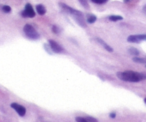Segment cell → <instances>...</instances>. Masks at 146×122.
I'll list each match as a JSON object with an SVG mask.
<instances>
[{"label":"cell","instance_id":"obj_14","mask_svg":"<svg viewBox=\"0 0 146 122\" xmlns=\"http://www.w3.org/2000/svg\"><path fill=\"white\" fill-rule=\"evenodd\" d=\"M79 2H80L81 5H82L85 8H87V9L89 8V5H88V0H79Z\"/></svg>","mask_w":146,"mask_h":122},{"label":"cell","instance_id":"obj_9","mask_svg":"<svg viewBox=\"0 0 146 122\" xmlns=\"http://www.w3.org/2000/svg\"><path fill=\"white\" fill-rule=\"evenodd\" d=\"M36 9L37 13L40 15H44L46 13L47 10H46L45 7L43 6L42 5H38L36 6Z\"/></svg>","mask_w":146,"mask_h":122},{"label":"cell","instance_id":"obj_15","mask_svg":"<svg viewBox=\"0 0 146 122\" xmlns=\"http://www.w3.org/2000/svg\"><path fill=\"white\" fill-rule=\"evenodd\" d=\"M93 3L98 4V5H102L108 2V0H91Z\"/></svg>","mask_w":146,"mask_h":122},{"label":"cell","instance_id":"obj_3","mask_svg":"<svg viewBox=\"0 0 146 122\" xmlns=\"http://www.w3.org/2000/svg\"><path fill=\"white\" fill-rule=\"evenodd\" d=\"M24 32L29 39H32V40H36L40 38V34L38 32H36L33 26L29 24H27L24 26Z\"/></svg>","mask_w":146,"mask_h":122},{"label":"cell","instance_id":"obj_2","mask_svg":"<svg viewBox=\"0 0 146 122\" xmlns=\"http://www.w3.org/2000/svg\"><path fill=\"white\" fill-rule=\"evenodd\" d=\"M59 5H60V7H61L64 12L71 15L72 16L74 17L75 20L76 21V22L80 25V26H81L83 28L87 27V24L86 23H85L83 14H82L80 11H78L75 9H73V8L70 7V6H68V5H65V4L64 3H60Z\"/></svg>","mask_w":146,"mask_h":122},{"label":"cell","instance_id":"obj_11","mask_svg":"<svg viewBox=\"0 0 146 122\" xmlns=\"http://www.w3.org/2000/svg\"><path fill=\"white\" fill-rule=\"evenodd\" d=\"M133 61L136 63H139V64H146V57H134L133 59Z\"/></svg>","mask_w":146,"mask_h":122},{"label":"cell","instance_id":"obj_20","mask_svg":"<svg viewBox=\"0 0 146 122\" xmlns=\"http://www.w3.org/2000/svg\"><path fill=\"white\" fill-rule=\"evenodd\" d=\"M129 1H130V0H124V2H128Z\"/></svg>","mask_w":146,"mask_h":122},{"label":"cell","instance_id":"obj_10","mask_svg":"<svg viewBox=\"0 0 146 122\" xmlns=\"http://www.w3.org/2000/svg\"><path fill=\"white\" fill-rule=\"evenodd\" d=\"M97 17L94 15H88L87 16V21L89 24H93L96 22Z\"/></svg>","mask_w":146,"mask_h":122},{"label":"cell","instance_id":"obj_13","mask_svg":"<svg viewBox=\"0 0 146 122\" xmlns=\"http://www.w3.org/2000/svg\"><path fill=\"white\" fill-rule=\"evenodd\" d=\"M128 52L130 53V54H133V55L135 56H137L140 54V51H139L137 49L134 48V47H130L128 49Z\"/></svg>","mask_w":146,"mask_h":122},{"label":"cell","instance_id":"obj_4","mask_svg":"<svg viewBox=\"0 0 146 122\" xmlns=\"http://www.w3.org/2000/svg\"><path fill=\"white\" fill-rule=\"evenodd\" d=\"M22 16L25 18H33L35 16V12L33 7L30 4H27L25 5V10L22 12Z\"/></svg>","mask_w":146,"mask_h":122},{"label":"cell","instance_id":"obj_7","mask_svg":"<svg viewBox=\"0 0 146 122\" xmlns=\"http://www.w3.org/2000/svg\"><path fill=\"white\" fill-rule=\"evenodd\" d=\"M11 107L15 109L20 116H24L25 113H26V109H25V107H24L22 105L19 104L12 103L11 104Z\"/></svg>","mask_w":146,"mask_h":122},{"label":"cell","instance_id":"obj_6","mask_svg":"<svg viewBox=\"0 0 146 122\" xmlns=\"http://www.w3.org/2000/svg\"><path fill=\"white\" fill-rule=\"evenodd\" d=\"M49 44H50V47L51 48V49L52 50V51H54V53H57V54H60L62 51H63V48L58 44L57 42H56L55 41L52 40V39H50L48 41Z\"/></svg>","mask_w":146,"mask_h":122},{"label":"cell","instance_id":"obj_1","mask_svg":"<svg viewBox=\"0 0 146 122\" xmlns=\"http://www.w3.org/2000/svg\"><path fill=\"white\" fill-rule=\"evenodd\" d=\"M117 76L127 82H139L146 78L144 74L133 71H125L117 73Z\"/></svg>","mask_w":146,"mask_h":122},{"label":"cell","instance_id":"obj_8","mask_svg":"<svg viewBox=\"0 0 146 122\" xmlns=\"http://www.w3.org/2000/svg\"><path fill=\"white\" fill-rule=\"evenodd\" d=\"M97 41H98V42L100 43V44H101V45L102 46V47H104V48L105 49L107 50L108 51H109V52H113V49L110 46L108 45V44H107L105 42H104L103 40H102V39H100V38H97Z\"/></svg>","mask_w":146,"mask_h":122},{"label":"cell","instance_id":"obj_17","mask_svg":"<svg viewBox=\"0 0 146 122\" xmlns=\"http://www.w3.org/2000/svg\"><path fill=\"white\" fill-rule=\"evenodd\" d=\"M52 32H54V34H59L60 32V28L58 27V26H57V25H54V26H52Z\"/></svg>","mask_w":146,"mask_h":122},{"label":"cell","instance_id":"obj_21","mask_svg":"<svg viewBox=\"0 0 146 122\" xmlns=\"http://www.w3.org/2000/svg\"><path fill=\"white\" fill-rule=\"evenodd\" d=\"M144 102H145V104H146V98H145V99H144Z\"/></svg>","mask_w":146,"mask_h":122},{"label":"cell","instance_id":"obj_16","mask_svg":"<svg viewBox=\"0 0 146 122\" xmlns=\"http://www.w3.org/2000/svg\"><path fill=\"white\" fill-rule=\"evenodd\" d=\"M2 10H3V12H5V13H9V12L12 11V9H11V7L9 6L5 5V6H3V7H2Z\"/></svg>","mask_w":146,"mask_h":122},{"label":"cell","instance_id":"obj_12","mask_svg":"<svg viewBox=\"0 0 146 122\" xmlns=\"http://www.w3.org/2000/svg\"><path fill=\"white\" fill-rule=\"evenodd\" d=\"M109 19L112 22H117V21L123 20V16H119V15H111L109 16Z\"/></svg>","mask_w":146,"mask_h":122},{"label":"cell","instance_id":"obj_18","mask_svg":"<svg viewBox=\"0 0 146 122\" xmlns=\"http://www.w3.org/2000/svg\"><path fill=\"white\" fill-rule=\"evenodd\" d=\"M76 121L77 122H90L86 118H82V117H77Z\"/></svg>","mask_w":146,"mask_h":122},{"label":"cell","instance_id":"obj_5","mask_svg":"<svg viewBox=\"0 0 146 122\" xmlns=\"http://www.w3.org/2000/svg\"><path fill=\"white\" fill-rule=\"evenodd\" d=\"M127 40L130 43H140L142 41H146V34L130 35L127 37Z\"/></svg>","mask_w":146,"mask_h":122},{"label":"cell","instance_id":"obj_19","mask_svg":"<svg viewBox=\"0 0 146 122\" xmlns=\"http://www.w3.org/2000/svg\"><path fill=\"white\" fill-rule=\"evenodd\" d=\"M115 116H116L115 113H110V117L113 118V119L115 118Z\"/></svg>","mask_w":146,"mask_h":122}]
</instances>
